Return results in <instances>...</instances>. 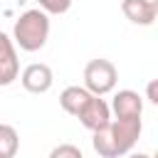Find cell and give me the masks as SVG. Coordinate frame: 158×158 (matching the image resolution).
<instances>
[{
  "label": "cell",
  "instance_id": "obj_5",
  "mask_svg": "<svg viewBox=\"0 0 158 158\" xmlns=\"http://www.w3.org/2000/svg\"><path fill=\"white\" fill-rule=\"evenodd\" d=\"M77 118H79V123H81L84 128H89V131L94 133V131L109 126V121H111V109H109V104H106L101 96H91V99L86 101V106L79 111Z\"/></svg>",
  "mask_w": 158,
  "mask_h": 158
},
{
  "label": "cell",
  "instance_id": "obj_2",
  "mask_svg": "<svg viewBox=\"0 0 158 158\" xmlns=\"http://www.w3.org/2000/svg\"><path fill=\"white\" fill-rule=\"evenodd\" d=\"M49 40V15L40 7L25 10L12 25V44L22 52H37Z\"/></svg>",
  "mask_w": 158,
  "mask_h": 158
},
{
  "label": "cell",
  "instance_id": "obj_10",
  "mask_svg": "<svg viewBox=\"0 0 158 158\" xmlns=\"http://www.w3.org/2000/svg\"><path fill=\"white\" fill-rule=\"evenodd\" d=\"M17 148H20V136L15 126L0 123V158H15Z\"/></svg>",
  "mask_w": 158,
  "mask_h": 158
},
{
  "label": "cell",
  "instance_id": "obj_6",
  "mask_svg": "<svg viewBox=\"0 0 158 158\" xmlns=\"http://www.w3.org/2000/svg\"><path fill=\"white\" fill-rule=\"evenodd\" d=\"M20 77V59L12 40L0 32V86H10Z\"/></svg>",
  "mask_w": 158,
  "mask_h": 158
},
{
  "label": "cell",
  "instance_id": "obj_7",
  "mask_svg": "<svg viewBox=\"0 0 158 158\" xmlns=\"http://www.w3.org/2000/svg\"><path fill=\"white\" fill-rule=\"evenodd\" d=\"M121 12L128 22L148 27L156 22L158 15V0H121Z\"/></svg>",
  "mask_w": 158,
  "mask_h": 158
},
{
  "label": "cell",
  "instance_id": "obj_3",
  "mask_svg": "<svg viewBox=\"0 0 158 158\" xmlns=\"http://www.w3.org/2000/svg\"><path fill=\"white\" fill-rule=\"evenodd\" d=\"M116 81H118V72H116L111 59L99 57V59H91L84 67V89L94 96L111 94L116 89Z\"/></svg>",
  "mask_w": 158,
  "mask_h": 158
},
{
  "label": "cell",
  "instance_id": "obj_11",
  "mask_svg": "<svg viewBox=\"0 0 158 158\" xmlns=\"http://www.w3.org/2000/svg\"><path fill=\"white\" fill-rule=\"evenodd\" d=\"M74 0H37L40 10L47 12V15H64L69 7H72Z\"/></svg>",
  "mask_w": 158,
  "mask_h": 158
},
{
  "label": "cell",
  "instance_id": "obj_12",
  "mask_svg": "<svg viewBox=\"0 0 158 158\" xmlns=\"http://www.w3.org/2000/svg\"><path fill=\"white\" fill-rule=\"evenodd\" d=\"M47 158H84V153H81V148L74 146V143H59V146H54V148L49 151Z\"/></svg>",
  "mask_w": 158,
  "mask_h": 158
},
{
  "label": "cell",
  "instance_id": "obj_4",
  "mask_svg": "<svg viewBox=\"0 0 158 158\" xmlns=\"http://www.w3.org/2000/svg\"><path fill=\"white\" fill-rule=\"evenodd\" d=\"M20 81H22V86H25L30 94H44V91L52 89L54 74H52L49 64H44V62H32V64H27V67L22 69Z\"/></svg>",
  "mask_w": 158,
  "mask_h": 158
},
{
  "label": "cell",
  "instance_id": "obj_1",
  "mask_svg": "<svg viewBox=\"0 0 158 158\" xmlns=\"http://www.w3.org/2000/svg\"><path fill=\"white\" fill-rule=\"evenodd\" d=\"M141 131H143L141 116L111 118L109 126L91 133V146L101 158H118V156L131 153V148L141 138Z\"/></svg>",
  "mask_w": 158,
  "mask_h": 158
},
{
  "label": "cell",
  "instance_id": "obj_9",
  "mask_svg": "<svg viewBox=\"0 0 158 158\" xmlns=\"http://www.w3.org/2000/svg\"><path fill=\"white\" fill-rule=\"evenodd\" d=\"M94 94H89L84 86H67L62 94H59V106L67 111V114H72V116H79V111L86 106V101L91 99Z\"/></svg>",
  "mask_w": 158,
  "mask_h": 158
},
{
  "label": "cell",
  "instance_id": "obj_13",
  "mask_svg": "<svg viewBox=\"0 0 158 158\" xmlns=\"http://www.w3.org/2000/svg\"><path fill=\"white\" fill-rule=\"evenodd\" d=\"M148 99L153 104H158V96H156V81H148Z\"/></svg>",
  "mask_w": 158,
  "mask_h": 158
},
{
  "label": "cell",
  "instance_id": "obj_8",
  "mask_svg": "<svg viewBox=\"0 0 158 158\" xmlns=\"http://www.w3.org/2000/svg\"><path fill=\"white\" fill-rule=\"evenodd\" d=\"M114 111V118H131L143 114V96L133 89H118L114 94V101L109 106Z\"/></svg>",
  "mask_w": 158,
  "mask_h": 158
},
{
  "label": "cell",
  "instance_id": "obj_14",
  "mask_svg": "<svg viewBox=\"0 0 158 158\" xmlns=\"http://www.w3.org/2000/svg\"><path fill=\"white\" fill-rule=\"evenodd\" d=\"M128 158H153V156H148V153H131Z\"/></svg>",
  "mask_w": 158,
  "mask_h": 158
}]
</instances>
